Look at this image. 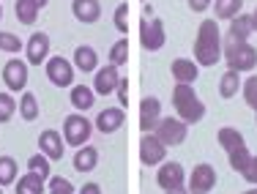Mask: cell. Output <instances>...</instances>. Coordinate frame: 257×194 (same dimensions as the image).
I'll return each instance as SVG.
<instances>
[{
  "mask_svg": "<svg viewBox=\"0 0 257 194\" xmlns=\"http://www.w3.org/2000/svg\"><path fill=\"white\" fill-rule=\"evenodd\" d=\"M222 60V36H219L216 20H203L194 39V63L197 66H216Z\"/></svg>",
  "mask_w": 257,
  "mask_h": 194,
  "instance_id": "1",
  "label": "cell"
},
{
  "mask_svg": "<svg viewBox=\"0 0 257 194\" xmlns=\"http://www.w3.org/2000/svg\"><path fill=\"white\" fill-rule=\"evenodd\" d=\"M173 107H175L178 118L186 126L200 123V120L205 118V104L200 101L197 90H194L192 85H183V82L175 85V88H173Z\"/></svg>",
  "mask_w": 257,
  "mask_h": 194,
  "instance_id": "2",
  "label": "cell"
},
{
  "mask_svg": "<svg viewBox=\"0 0 257 194\" xmlns=\"http://www.w3.org/2000/svg\"><path fill=\"white\" fill-rule=\"evenodd\" d=\"M222 58L227 60V66L238 74L252 71L257 66V50L249 41H224L222 44Z\"/></svg>",
  "mask_w": 257,
  "mask_h": 194,
  "instance_id": "3",
  "label": "cell"
},
{
  "mask_svg": "<svg viewBox=\"0 0 257 194\" xmlns=\"http://www.w3.org/2000/svg\"><path fill=\"white\" fill-rule=\"evenodd\" d=\"M164 41H167L164 22L162 20H151L148 22V17H143V20H140V44H143V50L159 52L164 47Z\"/></svg>",
  "mask_w": 257,
  "mask_h": 194,
  "instance_id": "4",
  "label": "cell"
},
{
  "mask_svg": "<svg viewBox=\"0 0 257 194\" xmlns=\"http://www.w3.org/2000/svg\"><path fill=\"white\" fill-rule=\"evenodd\" d=\"M90 131H93V126H90V120L85 115H69L63 120V139L69 145H74V148H82L88 142Z\"/></svg>",
  "mask_w": 257,
  "mask_h": 194,
  "instance_id": "5",
  "label": "cell"
},
{
  "mask_svg": "<svg viewBox=\"0 0 257 194\" xmlns=\"http://www.w3.org/2000/svg\"><path fill=\"white\" fill-rule=\"evenodd\" d=\"M154 134L159 137V142H164L170 148V145H181L186 142V134H189V126L183 123L181 118H162L156 123Z\"/></svg>",
  "mask_w": 257,
  "mask_h": 194,
  "instance_id": "6",
  "label": "cell"
},
{
  "mask_svg": "<svg viewBox=\"0 0 257 194\" xmlns=\"http://www.w3.org/2000/svg\"><path fill=\"white\" fill-rule=\"evenodd\" d=\"M44 71H47V77H50V82L55 88H71V85H74V63H69V60L60 58V55L47 60Z\"/></svg>",
  "mask_w": 257,
  "mask_h": 194,
  "instance_id": "7",
  "label": "cell"
},
{
  "mask_svg": "<svg viewBox=\"0 0 257 194\" xmlns=\"http://www.w3.org/2000/svg\"><path fill=\"white\" fill-rule=\"evenodd\" d=\"M156 183L162 186L164 191L183 189V183H186L183 164L181 161H162V164H159V172H156Z\"/></svg>",
  "mask_w": 257,
  "mask_h": 194,
  "instance_id": "8",
  "label": "cell"
},
{
  "mask_svg": "<svg viewBox=\"0 0 257 194\" xmlns=\"http://www.w3.org/2000/svg\"><path fill=\"white\" fill-rule=\"evenodd\" d=\"M164 156H167V145L159 142L156 134H143V139H140V161L145 167H156L164 161Z\"/></svg>",
  "mask_w": 257,
  "mask_h": 194,
  "instance_id": "9",
  "label": "cell"
},
{
  "mask_svg": "<svg viewBox=\"0 0 257 194\" xmlns=\"http://www.w3.org/2000/svg\"><path fill=\"white\" fill-rule=\"evenodd\" d=\"M3 82L11 93H20L28 88V63H22L20 58H11L3 66Z\"/></svg>",
  "mask_w": 257,
  "mask_h": 194,
  "instance_id": "10",
  "label": "cell"
},
{
  "mask_svg": "<svg viewBox=\"0 0 257 194\" xmlns=\"http://www.w3.org/2000/svg\"><path fill=\"white\" fill-rule=\"evenodd\" d=\"M216 186V169L211 164H197L189 175V191L192 194H208Z\"/></svg>",
  "mask_w": 257,
  "mask_h": 194,
  "instance_id": "11",
  "label": "cell"
},
{
  "mask_svg": "<svg viewBox=\"0 0 257 194\" xmlns=\"http://www.w3.org/2000/svg\"><path fill=\"white\" fill-rule=\"evenodd\" d=\"M159 120H162V104H159V99L156 96H145L140 101V129H143V134H151Z\"/></svg>",
  "mask_w": 257,
  "mask_h": 194,
  "instance_id": "12",
  "label": "cell"
},
{
  "mask_svg": "<svg viewBox=\"0 0 257 194\" xmlns=\"http://www.w3.org/2000/svg\"><path fill=\"white\" fill-rule=\"evenodd\" d=\"M25 52H28V63L30 66H41L50 60V36L47 33H33L25 44Z\"/></svg>",
  "mask_w": 257,
  "mask_h": 194,
  "instance_id": "13",
  "label": "cell"
},
{
  "mask_svg": "<svg viewBox=\"0 0 257 194\" xmlns=\"http://www.w3.org/2000/svg\"><path fill=\"white\" fill-rule=\"evenodd\" d=\"M118 82H120L118 66L107 63L104 69L96 71V77H93V93H99V96H109V93H115Z\"/></svg>",
  "mask_w": 257,
  "mask_h": 194,
  "instance_id": "14",
  "label": "cell"
},
{
  "mask_svg": "<svg viewBox=\"0 0 257 194\" xmlns=\"http://www.w3.org/2000/svg\"><path fill=\"white\" fill-rule=\"evenodd\" d=\"M63 137L58 134L55 129H47V131H41L39 134V148H41V153L47 156L50 161H60L63 159Z\"/></svg>",
  "mask_w": 257,
  "mask_h": 194,
  "instance_id": "15",
  "label": "cell"
},
{
  "mask_svg": "<svg viewBox=\"0 0 257 194\" xmlns=\"http://www.w3.org/2000/svg\"><path fill=\"white\" fill-rule=\"evenodd\" d=\"M123 120H126L123 107H107V110H101L99 118H96V129H99L101 134H112V131H118L120 126H123Z\"/></svg>",
  "mask_w": 257,
  "mask_h": 194,
  "instance_id": "16",
  "label": "cell"
},
{
  "mask_svg": "<svg viewBox=\"0 0 257 194\" xmlns=\"http://www.w3.org/2000/svg\"><path fill=\"white\" fill-rule=\"evenodd\" d=\"M71 11H74L77 22H82V25H93V22L101 20L99 0H71Z\"/></svg>",
  "mask_w": 257,
  "mask_h": 194,
  "instance_id": "17",
  "label": "cell"
},
{
  "mask_svg": "<svg viewBox=\"0 0 257 194\" xmlns=\"http://www.w3.org/2000/svg\"><path fill=\"white\" fill-rule=\"evenodd\" d=\"M170 71H173V77L183 85H192L194 80L200 77V66L194 63V60H186V58H178L173 60V66H170Z\"/></svg>",
  "mask_w": 257,
  "mask_h": 194,
  "instance_id": "18",
  "label": "cell"
},
{
  "mask_svg": "<svg viewBox=\"0 0 257 194\" xmlns=\"http://www.w3.org/2000/svg\"><path fill=\"white\" fill-rule=\"evenodd\" d=\"M252 17L249 14H238L230 20V30H227V41H249L252 36Z\"/></svg>",
  "mask_w": 257,
  "mask_h": 194,
  "instance_id": "19",
  "label": "cell"
},
{
  "mask_svg": "<svg viewBox=\"0 0 257 194\" xmlns=\"http://www.w3.org/2000/svg\"><path fill=\"white\" fill-rule=\"evenodd\" d=\"M74 66L79 71H85V74H90V71H99V55H96L93 47L88 44H79L74 50Z\"/></svg>",
  "mask_w": 257,
  "mask_h": 194,
  "instance_id": "20",
  "label": "cell"
},
{
  "mask_svg": "<svg viewBox=\"0 0 257 194\" xmlns=\"http://www.w3.org/2000/svg\"><path fill=\"white\" fill-rule=\"evenodd\" d=\"M96 164H99V150H96L93 145L77 148V153H74V169L77 172H90V169H96Z\"/></svg>",
  "mask_w": 257,
  "mask_h": 194,
  "instance_id": "21",
  "label": "cell"
},
{
  "mask_svg": "<svg viewBox=\"0 0 257 194\" xmlns=\"http://www.w3.org/2000/svg\"><path fill=\"white\" fill-rule=\"evenodd\" d=\"M216 142L222 145L227 153H232V150H238V148H246V142H243V134H241L238 129H232V126H224V129H219Z\"/></svg>",
  "mask_w": 257,
  "mask_h": 194,
  "instance_id": "22",
  "label": "cell"
},
{
  "mask_svg": "<svg viewBox=\"0 0 257 194\" xmlns=\"http://www.w3.org/2000/svg\"><path fill=\"white\" fill-rule=\"evenodd\" d=\"M93 96H96L93 88H88V85H74V88H71V104H74V110L88 112L90 107L96 104Z\"/></svg>",
  "mask_w": 257,
  "mask_h": 194,
  "instance_id": "23",
  "label": "cell"
},
{
  "mask_svg": "<svg viewBox=\"0 0 257 194\" xmlns=\"http://www.w3.org/2000/svg\"><path fill=\"white\" fill-rule=\"evenodd\" d=\"M44 183H47V180L41 178V175L25 172L20 180H17L14 191H17V194H44Z\"/></svg>",
  "mask_w": 257,
  "mask_h": 194,
  "instance_id": "24",
  "label": "cell"
},
{
  "mask_svg": "<svg viewBox=\"0 0 257 194\" xmlns=\"http://www.w3.org/2000/svg\"><path fill=\"white\" fill-rule=\"evenodd\" d=\"M39 11L41 9L33 3V0H17L14 3V14H17V20H20V25H36Z\"/></svg>",
  "mask_w": 257,
  "mask_h": 194,
  "instance_id": "25",
  "label": "cell"
},
{
  "mask_svg": "<svg viewBox=\"0 0 257 194\" xmlns=\"http://www.w3.org/2000/svg\"><path fill=\"white\" fill-rule=\"evenodd\" d=\"M238 88H241V77H238V71L227 69L222 74V80H219V96H222V99H232V96L238 93Z\"/></svg>",
  "mask_w": 257,
  "mask_h": 194,
  "instance_id": "26",
  "label": "cell"
},
{
  "mask_svg": "<svg viewBox=\"0 0 257 194\" xmlns=\"http://www.w3.org/2000/svg\"><path fill=\"white\" fill-rule=\"evenodd\" d=\"M20 118L28 120V123L39 118V99H36V93H22V99H20Z\"/></svg>",
  "mask_w": 257,
  "mask_h": 194,
  "instance_id": "27",
  "label": "cell"
},
{
  "mask_svg": "<svg viewBox=\"0 0 257 194\" xmlns=\"http://www.w3.org/2000/svg\"><path fill=\"white\" fill-rule=\"evenodd\" d=\"M17 172H20L17 161L11 156H0V186H11L17 180Z\"/></svg>",
  "mask_w": 257,
  "mask_h": 194,
  "instance_id": "28",
  "label": "cell"
},
{
  "mask_svg": "<svg viewBox=\"0 0 257 194\" xmlns=\"http://www.w3.org/2000/svg\"><path fill=\"white\" fill-rule=\"evenodd\" d=\"M243 9V0H216V20H232Z\"/></svg>",
  "mask_w": 257,
  "mask_h": 194,
  "instance_id": "29",
  "label": "cell"
},
{
  "mask_svg": "<svg viewBox=\"0 0 257 194\" xmlns=\"http://www.w3.org/2000/svg\"><path fill=\"white\" fill-rule=\"evenodd\" d=\"M28 172H36V175H41L44 180H50V172H52V164H50V159H47L44 153H36V156H30V159H28Z\"/></svg>",
  "mask_w": 257,
  "mask_h": 194,
  "instance_id": "30",
  "label": "cell"
},
{
  "mask_svg": "<svg viewBox=\"0 0 257 194\" xmlns=\"http://www.w3.org/2000/svg\"><path fill=\"white\" fill-rule=\"evenodd\" d=\"M107 60H109L112 66H118V69H120V66H123L126 60H128V39H118V41H115V44L109 47Z\"/></svg>",
  "mask_w": 257,
  "mask_h": 194,
  "instance_id": "31",
  "label": "cell"
},
{
  "mask_svg": "<svg viewBox=\"0 0 257 194\" xmlns=\"http://www.w3.org/2000/svg\"><path fill=\"white\" fill-rule=\"evenodd\" d=\"M17 110H20V104H17L14 96H11V93H0V123L11 120Z\"/></svg>",
  "mask_w": 257,
  "mask_h": 194,
  "instance_id": "32",
  "label": "cell"
},
{
  "mask_svg": "<svg viewBox=\"0 0 257 194\" xmlns=\"http://www.w3.org/2000/svg\"><path fill=\"white\" fill-rule=\"evenodd\" d=\"M22 47H25V44H22V39H20V36H14V33H6V30L0 33V50H3V52H9V55H14V52H20Z\"/></svg>",
  "mask_w": 257,
  "mask_h": 194,
  "instance_id": "33",
  "label": "cell"
},
{
  "mask_svg": "<svg viewBox=\"0 0 257 194\" xmlns=\"http://www.w3.org/2000/svg\"><path fill=\"white\" fill-rule=\"evenodd\" d=\"M227 156H230V167L235 169V172H243L246 164H249V159H252V153H249L246 148H238V150H232V153H227Z\"/></svg>",
  "mask_w": 257,
  "mask_h": 194,
  "instance_id": "34",
  "label": "cell"
},
{
  "mask_svg": "<svg viewBox=\"0 0 257 194\" xmlns=\"http://www.w3.org/2000/svg\"><path fill=\"white\" fill-rule=\"evenodd\" d=\"M241 90H243V99H246V104L257 112V77H246V80H243V85H241Z\"/></svg>",
  "mask_w": 257,
  "mask_h": 194,
  "instance_id": "35",
  "label": "cell"
},
{
  "mask_svg": "<svg viewBox=\"0 0 257 194\" xmlns=\"http://www.w3.org/2000/svg\"><path fill=\"white\" fill-rule=\"evenodd\" d=\"M50 194H74V186L63 175H50Z\"/></svg>",
  "mask_w": 257,
  "mask_h": 194,
  "instance_id": "36",
  "label": "cell"
},
{
  "mask_svg": "<svg viewBox=\"0 0 257 194\" xmlns=\"http://www.w3.org/2000/svg\"><path fill=\"white\" fill-rule=\"evenodd\" d=\"M115 28L120 30V33H128V6L120 3L118 9H115Z\"/></svg>",
  "mask_w": 257,
  "mask_h": 194,
  "instance_id": "37",
  "label": "cell"
},
{
  "mask_svg": "<svg viewBox=\"0 0 257 194\" xmlns=\"http://www.w3.org/2000/svg\"><path fill=\"white\" fill-rule=\"evenodd\" d=\"M241 175L246 178V183L257 186V156H252V159H249V164H246V169H243Z\"/></svg>",
  "mask_w": 257,
  "mask_h": 194,
  "instance_id": "38",
  "label": "cell"
},
{
  "mask_svg": "<svg viewBox=\"0 0 257 194\" xmlns=\"http://www.w3.org/2000/svg\"><path fill=\"white\" fill-rule=\"evenodd\" d=\"M115 93H118L120 107H128V80H126V77H120V82H118V88H115Z\"/></svg>",
  "mask_w": 257,
  "mask_h": 194,
  "instance_id": "39",
  "label": "cell"
},
{
  "mask_svg": "<svg viewBox=\"0 0 257 194\" xmlns=\"http://www.w3.org/2000/svg\"><path fill=\"white\" fill-rule=\"evenodd\" d=\"M186 3H189V9H192L194 14H200V11H205L208 6L213 3V0H186Z\"/></svg>",
  "mask_w": 257,
  "mask_h": 194,
  "instance_id": "40",
  "label": "cell"
},
{
  "mask_svg": "<svg viewBox=\"0 0 257 194\" xmlns=\"http://www.w3.org/2000/svg\"><path fill=\"white\" fill-rule=\"evenodd\" d=\"M79 194H101V186L99 183H85L82 189H79Z\"/></svg>",
  "mask_w": 257,
  "mask_h": 194,
  "instance_id": "41",
  "label": "cell"
},
{
  "mask_svg": "<svg viewBox=\"0 0 257 194\" xmlns=\"http://www.w3.org/2000/svg\"><path fill=\"white\" fill-rule=\"evenodd\" d=\"M249 17H252V30H254V33H257V9H254L252 14H249Z\"/></svg>",
  "mask_w": 257,
  "mask_h": 194,
  "instance_id": "42",
  "label": "cell"
},
{
  "mask_svg": "<svg viewBox=\"0 0 257 194\" xmlns=\"http://www.w3.org/2000/svg\"><path fill=\"white\" fill-rule=\"evenodd\" d=\"M33 3H36V6H39V9H44V6H47V3H50V0H33Z\"/></svg>",
  "mask_w": 257,
  "mask_h": 194,
  "instance_id": "43",
  "label": "cell"
},
{
  "mask_svg": "<svg viewBox=\"0 0 257 194\" xmlns=\"http://www.w3.org/2000/svg\"><path fill=\"white\" fill-rule=\"evenodd\" d=\"M164 194H186L183 189H175V191H164Z\"/></svg>",
  "mask_w": 257,
  "mask_h": 194,
  "instance_id": "44",
  "label": "cell"
},
{
  "mask_svg": "<svg viewBox=\"0 0 257 194\" xmlns=\"http://www.w3.org/2000/svg\"><path fill=\"white\" fill-rule=\"evenodd\" d=\"M243 194H257V186H254V189H246V191H243Z\"/></svg>",
  "mask_w": 257,
  "mask_h": 194,
  "instance_id": "45",
  "label": "cell"
},
{
  "mask_svg": "<svg viewBox=\"0 0 257 194\" xmlns=\"http://www.w3.org/2000/svg\"><path fill=\"white\" fill-rule=\"evenodd\" d=\"M0 20H3V9H0Z\"/></svg>",
  "mask_w": 257,
  "mask_h": 194,
  "instance_id": "46",
  "label": "cell"
},
{
  "mask_svg": "<svg viewBox=\"0 0 257 194\" xmlns=\"http://www.w3.org/2000/svg\"><path fill=\"white\" fill-rule=\"evenodd\" d=\"M0 194H3V186H0Z\"/></svg>",
  "mask_w": 257,
  "mask_h": 194,
  "instance_id": "47",
  "label": "cell"
}]
</instances>
